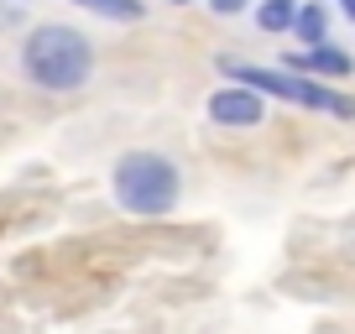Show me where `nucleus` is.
<instances>
[{"label":"nucleus","mask_w":355,"mask_h":334,"mask_svg":"<svg viewBox=\"0 0 355 334\" xmlns=\"http://www.w3.org/2000/svg\"><path fill=\"white\" fill-rule=\"evenodd\" d=\"M334 11H340V16H345V21H350V26H355V0H334Z\"/></svg>","instance_id":"obj_10"},{"label":"nucleus","mask_w":355,"mask_h":334,"mask_svg":"<svg viewBox=\"0 0 355 334\" xmlns=\"http://www.w3.org/2000/svg\"><path fill=\"white\" fill-rule=\"evenodd\" d=\"M16 68L37 94H78L89 89V78L100 68V53L89 42V32L68 21H37L26 26L21 47H16Z\"/></svg>","instance_id":"obj_1"},{"label":"nucleus","mask_w":355,"mask_h":334,"mask_svg":"<svg viewBox=\"0 0 355 334\" xmlns=\"http://www.w3.org/2000/svg\"><path fill=\"white\" fill-rule=\"evenodd\" d=\"M329 21H334V11L324 6V0H298V21H293V37H298V47L329 42Z\"/></svg>","instance_id":"obj_6"},{"label":"nucleus","mask_w":355,"mask_h":334,"mask_svg":"<svg viewBox=\"0 0 355 334\" xmlns=\"http://www.w3.org/2000/svg\"><path fill=\"white\" fill-rule=\"evenodd\" d=\"M68 6H78V11H89V16H100V21H121V26L146 21V0H68Z\"/></svg>","instance_id":"obj_8"},{"label":"nucleus","mask_w":355,"mask_h":334,"mask_svg":"<svg viewBox=\"0 0 355 334\" xmlns=\"http://www.w3.org/2000/svg\"><path fill=\"white\" fill-rule=\"evenodd\" d=\"M251 21H256V32H266V37H293V21H298V0H256Z\"/></svg>","instance_id":"obj_7"},{"label":"nucleus","mask_w":355,"mask_h":334,"mask_svg":"<svg viewBox=\"0 0 355 334\" xmlns=\"http://www.w3.org/2000/svg\"><path fill=\"white\" fill-rule=\"evenodd\" d=\"M209 6V16H220V21H235V16L256 11V0H204Z\"/></svg>","instance_id":"obj_9"},{"label":"nucleus","mask_w":355,"mask_h":334,"mask_svg":"<svg viewBox=\"0 0 355 334\" xmlns=\"http://www.w3.org/2000/svg\"><path fill=\"white\" fill-rule=\"evenodd\" d=\"M220 78L230 84H251L256 94H266L272 105H293V110H309V115H329V121H355V94L340 89V84H324V78L309 73H293L282 63H251V58H214Z\"/></svg>","instance_id":"obj_3"},{"label":"nucleus","mask_w":355,"mask_h":334,"mask_svg":"<svg viewBox=\"0 0 355 334\" xmlns=\"http://www.w3.org/2000/svg\"><path fill=\"white\" fill-rule=\"evenodd\" d=\"M110 204L131 220H167L183 204V167L162 146H125L110 162Z\"/></svg>","instance_id":"obj_2"},{"label":"nucleus","mask_w":355,"mask_h":334,"mask_svg":"<svg viewBox=\"0 0 355 334\" xmlns=\"http://www.w3.org/2000/svg\"><path fill=\"white\" fill-rule=\"evenodd\" d=\"M167 6H178V11H183V6H199V0H167Z\"/></svg>","instance_id":"obj_11"},{"label":"nucleus","mask_w":355,"mask_h":334,"mask_svg":"<svg viewBox=\"0 0 355 334\" xmlns=\"http://www.w3.org/2000/svg\"><path fill=\"white\" fill-rule=\"evenodd\" d=\"M282 68L293 73H309V78H324V84H340V78L355 73V53L340 42H319V47H288L282 53Z\"/></svg>","instance_id":"obj_5"},{"label":"nucleus","mask_w":355,"mask_h":334,"mask_svg":"<svg viewBox=\"0 0 355 334\" xmlns=\"http://www.w3.org/2000/svg\"><path fill=\"white\" fill-rule=\"evenodd\" d=\"M266 94H256L251 84H214L209 100H204V115H209L214 131H261L266 125Z\"/></svg>","instance_id":"obj_4"}]
</instances>
